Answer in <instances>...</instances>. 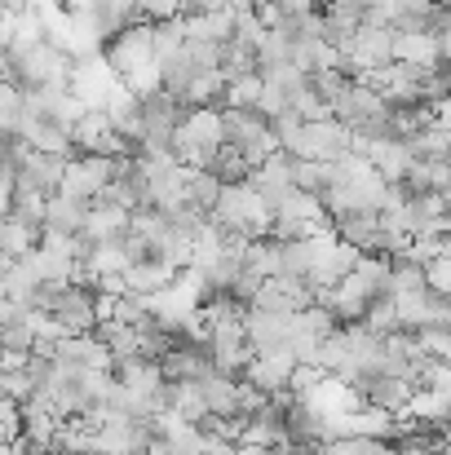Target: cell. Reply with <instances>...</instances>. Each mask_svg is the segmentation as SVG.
<instances>
[{
    "mask_svg": "<svg viewBox=\"0 0 451 455\" xmlns=\"http://www.w3.org/2000/svg\"><path fill=\"white\" fill-rule=\"evenodd\" d=\"M102 58L120 76V84L133 80V76H142V71H155L159 62H155V44H150V22H133L116 40H107L102 44Z\"/></svg>",
    "mask_w": 451,
    "mask_h": 455,
    "instance_id": "5",
    "label": "cell"
},
{
    "mask_svg": "<svg viewBox=\"0 0 451 455\" xmlns=\"http://www.w3.org/2000/svg\"><path fill=\"white\" fill-rule=\"evenodd\" d=\"M120 164H125V155L120 159L116 155H76V159H67V172H62L58 195L80 199V204H93L111 186V177L120 172Z\"/></svg>",
    "mask_w": 451,
    "mask_h": 455,
    "instance_id": "4",
    "label": "cell"
},
{
    "mask_svg": "<svg viewBox=\"0 0 451 455\" xmlns=\"http://www.w3.org/2000/svg\"><path fill=\"white\" fill-rule=\"evenodd\" d=\"M358 398L367 407H381L390 416H407V403H412V385L399 380V376H367L358 385Z\"/></svg>",
    "mask_w": 451,
    "mask_h": 455,
    "instance_id": "14",
    "label": "cell"
},
{
    "mask_svg": "<svg viewBox=\"0 0 451 455\" xmlns=\"http://www.w3.org/2000/svg\"><path fill=\"white\" fill-rule=\"evenodd\" d=\"M314 305V288L305 283V279H284V275H275V279H266L262 288H257V297L248 309H275V314H301V309H310Z\"/></svg>",
    "mask_w": 451,
    "mask_h": 455,
    "instance_id": "9",
    "label": "cell"
},
{
    "mask_svg": "<svg viewBox=\"0 0 451 455\" xmlns=\"http://www.w3.org/2000/svg\"><path fill=\"white\" fill-rule=\"evenodd\" d=\"M394 62H412L425 71H439V36H394Z\"/></svg>",
    "mask_w": 451,
    "mask_h": 455,
    "instance_id": "23",
    "label": "cell"
},
{
    "mask_svg": "<svg viewBox=\"0 0 451 455\" xmlns=\"http://www.w3.org/2000/svg\"><path fill=\"white\" fill-rule=\"evenodd\" d=\"M129 221H133V212H129V208L93 199V204H89V221H85V239H89V243L120 239V235H129Z\"/></svg>",
    "mask_w": 451,
    "mask_h": 455,
    "instance_id": "16",
    "label": "cell"
},
{
    "mask_svg": "<svg viewBox=\"0 0 451 455\" xmlns=\"http://www.w3.org/2000/svg\"><path fill=\"white\" fill-rule=\"evenodd\" d=\"M248 345H253V354H279V349H293V314L248 309Z\"/></svg>",
    "mask_w": 451,
    "mask_h": 455,
    "instance_id": "10",
    "label": "cell"
},
{
    "mask_svg": "<svg viewBox=\"0 0 451 455\" xmlns=\"http://www.w3.org/2000/svg\"><path fill=\"white\" fill-rule=\"evenodd\" d=\"M199 394H204L213 420H235V416H239V380H230V376H221V371H208V376L199 380Z\"/></svg>",
    "mask_w": 451,
    "mask_h": 455,
    "instance_id": "18",
    "label": "cell"
},
{
    "mask_svg": "<svg viewBox=\"0 0 451 455\" xmlns=\"http://www.w3.org/2000/svg\"><path fill=\"white\" fill-rule=\"evenodd\" d=\"M230 9V0H181V18H199V13H221Z\"/></svg>",
    "mask_w": 451,
    "mask_h": 455,
    "instance_id": "33",
    "label": "cell"
},
{
    "mask_svg": "<svg viewBox=\"0 0 451 455\" xmlns=\"http://www.w3.org/2000/svg\"><path fill=\"white\" fill-rule=\"evenodd\" d=\"M262 89L266 80L262 76H248V80H235L221 98V107H235V111H262Z\"/></svg>",
    "mask_w": 451,
    "mask_h": 455,
    "instance_id": "30",
    "label": "cell"
},
{
    "mask_svg": "<svg viewBox=\"0 0 451 455\" xmlns=\"http://www.w3.org/2000/svg\"><path fill=\"white\" fill-rule=\"evenodd\" d=\"M0 455H13V443H0Z\"/></svg>",
    "mask_w": 451,
    "mask_h": 455,
    "instance_id": "34",
    "label": "cell"
},
{
    "mask_svg": "<svg viewBox=\"0 0 451 455\" xmlns=\"http://www.w3.org/2000/svg\"><path fill=\"white\" fill-rule=\"evenodd\" d=\"M248 186H253V195L275 212L284 199H293L297 195V181H293V155H270L266 164H257L253 168V177H248Z\"/></svg>",
    "mask_w": 451,
    "mask_h": 455,
    "instance_id": "7",
    "label": "cell"
},
{
    "mask_svg": "<svg viewBox=\"0 0 451 455\" xmlns=\"http://www.w3.org/2000/svg\"><path fill=\"white\" fill-rule=\"evenodd\" d=\"M40 226H27V221H18V217H4L0 221V257L4 261H22V257H31L36 248H40Z\"/></svg>",
    "mask_w": 451,
    "mask_h": 455,
    "instance_id": "20",
    "label": "cell"
},
{
    "mask_svg": "<svg viewBox=\"0 0 451 455\" xmlns=\"http://www.w3.org/2000/svg\"><path fill=\"white\" fill-rule=\"evenodd\" d=\"M350 84H354V76L341 71V67H332V71H314V76H310V93H314L323 107H336V98H341Z\"/></svg>",
    "mask_w": 451,
    "mask_h": 455,
    "instance_id": "28",
    "label": "cell"
},
{
    "mask_svg": "<svg viewBox=\"0 0 451 455\" xmlns=\"http://www.w3.org/2000/svg\"><path fill=\"white\" fill-rule=\"evenodd\" d=\"M116 89H120V76L107 67V58H102V53L71 62V84H67V93H71L76 102H85L89 111H102V107H107V98H111Z\"/></svg>",
    "mask_w": 451,
    "mask_h": 455,
    "instance_id": "6",
    "label": "cell"
},
{
    "mask_svg": "<svg viewBox=\"0 0 451 455\" xmlns=\"http://www.w3.org/2000/svg\"><path fill=\"white\" fill-rule=\"evenodd\" d=\"M177 279V270L168 266V261H133L129 270H125V283H129V292L133 297H155V292H164L168 283Z\"/></svg>",
    "mask_w": 451,
    "mask_h": 455,
    "instance_id": "19",
    "label": "cell"
},
{
    "mask_svg": "<svg viewBox=\"0 0 451 455\" xmlns=\"http://www.w3.org/2000/svg\"><path fill=\"white\" fill-rule=\"evenodd\" d=\"M284 155L293 159H314V164H336L345 155H354V133L341 120H305L297 133V142Z\"/></svg>",
    "mask_w": 451,
    "mask_h": 455,
    "instance_id": "2",
    "label": "cell"
},
{
    "mask_svg": "<svg viewBox=\"0 0 451 455\" xmlns=\"http://www.w3.org/2000/svg\"><path fill=\"white\" fill-rule=\"evenodd\" d=\"M221 133H226L230 147H239V151L253 159V168L266 164L270 155H279V142H275V133H270V120H266L262 111L221 107Z\"/></svg>",
    "mask_w": 451,
    "mask_h": 455,
    "instance_id": "3",
    "label": "cell"
},
{
    "mask_svg": "<svg viewBox=\"0 0 451 455\" xmlns=\"http://www.w3.org/2000/svg\"><path fill=\"white\" fill-rule=\"evenodd\" d=\"M244 275L257 279V283L275 279V275H279V243H275V239L248 243V248H244Z\"/></svg>",
    "mask_w": 451,
    "mask_h": 455,
    "instance_id": "25",
    "label": "cell"
},
{
    "mask_svg": "<svg viewBox=\"0 0 451 455\" xmlns=\"http://www.w3.org/2000/svg\"><path fill=\"white\" fill-rule=\"evenodd\" d=\"M390 62H394V31L390 27H367L363 22L350 36V44L341 49V71H350L354 80H367Z\"/></svg>",
    "mask_w": 451,
    "mask_h": 455,
    "instance_id": "1",
    "label": "cell"
},
{
    "mask_svg": "<svg viewBox=\"0 0 451 455\" xmlns=\"http://www.w3.org/2000/svg\"><path fill=\"white\" fill-rule=\"evenodd\" d=\"M49 318H58L67 336L93 331V327H98V292H93V288H80V283H67Z\"/></svg>",
    "mask_w": 451,
    "mask_h": 455,
    "instance_id": "8",
    "label": "cell"
},
{
    "mask_svg": "<svg viewBox=\"0 0 451 455\" xmlns=\"http://www.w3.org/2000/svg\"><path fill=\"white\" fill-rule=\"evenodd\" d=\"M332 230H336L341 243L358 248L363 257H381V212H376V208L341 212V217H332Z\"/></svg>",
    "mask_w": 451,
    "mask_h": 455,
    "instance_id": "13",
    "label": "cell"
},
{
    "mask_svg": "<svg viewBox=\"0 0 451 455\" xmlns=\"http://www.w3.org/2000/svg\"><path fill=\"white\" fill-rule=\"evenodd\" d=\"M363 155H367V164H372L390 186H403L407 168L416 164V155H412V147H407L403 138H394V142H376V147H363Z\"/></svg>",
    "mask_w": 451,
    "mask_h": 455,
    "instance_id": "17",
    "label": "cell"
},
{
    "mask_svg": "<svg viewBox=\"0 0 451 455\" xmlns=\"http://www.w3.org/2000/svg\"><path fill=\"white\" fill-rule=\"evenodd\" d=\"M85 221H89V204L67 199V195H49V208H44V230L49 235L80 239L85 235Z\"/></svg>",
    "mask_w": 451,
    "mask_h": 455,
    "instance_id": "15",
    "label": "cell"
},
{
    "mask_svg": "<svg viewBox=\"0 0 451 455\" xmlns=\"http://www.w3.org/2000/svg\"><path fill=\"white\" fill-rule=\"evenodd\" d=\"M0 221H4V217H0Z\"/></svg>",
    "mask_w": 451,
    "mask_h": 455,
    "instance_id": "36",
    "label": "cell"
},
{
    "mask_svg": "<svg viewBox=\"0 0 451 455\" xmlns=\"http://www.w3.org/2000/svg\"><path fill=\"white\" fill-rule=\"evenodd\" d=\"M293 371H297V358L293 349H279V354H253V363L244 367V380L262 394H284L293 385Z\"/></svg>",
    "mask_w": 451,
    "mask_h": 455,
    "instance_id": "11",
    "label": "cell"
},
{
    "mask_svg": "<svg viewBox=\"0 0 451 455\" xmlns=\"http://www.w3.org/2000/svg\"><path fill=\"white\" fill-rule=\"evenodd\" d=\"M407 416L416 425H447L451 420V394L447 389H412Z\"/></svg>",
    "mask_w": 451,
    "mask_h": 455,
    "instance_id": "24",
    "label": "cell"
},
{
    "mask_svg": "<svg viewBox=\"0 0 451 455\" xmlns=\"http://www.w3.org/2000/svg\"><path fill=\"white\" fill-rule=\"evenodd\" d=\"M221 181L213 177V172H190V181H186V208H195L199 217H213V208H217V199H221Z\"/></svg>",
    "mask_w": 451,
    "mask_h": 455,
    "instance_id": "26",
    "label": "cell"
},
{
    "mask_svg": "<svg viewBox=\"0 0 451 455\" xmlns=\"http://www.w3.org/2000/svg\"><path fill=\"white\" fill-rule=\"evenodd\" d=\"M181 31L186 40H204V44H226L235 36V13L221 9V13H199V18H181Z\"/></svg>",
    "mask_w": 451,
    "mask_h": 455,
    "instance_id": "22",
    "label": "cell"
},
{
    "mask_svg": "<svg viewBox=\"0 0 451 455\" xmlns=\"http://www.w3.org/2000/svg\"><path fill=\"white\" fill-rule=\"evenodd\" d=\"M142 22H177L181 18V0H133Z\"/></svg>",
    "mask_w": 451,
    "mask_h": 455,
    "instance_id": "31",
    "label": "cell"
},
{
    "mask_svg": "<svg viewBox=\"0 0 451 455\" xmlns=\"http://www.w3.org/2000/svg\"><path fill=\"white\" fill-rule=\"evenodd\" d=\"M376 116H390V107H385V98H381L372 84H363V80H354V84L336 98V107H332V120H341L345 129H358V124H367V120H376Z\"/></svg>",
    "mask_w": 451,
    "mask_h": 455,
    "instance_id": "12",
    "label": "cell"
},
{
    "mask_svg": "<svg viewBox=\"0 0 451 455\" xmlns=\"http://www.w3.org/2000/svg\"><path fill=\"white\" fill-rule=\"evenodd\" d=\"M262 411H270V394H262L248 380H239V420H257Z\"/></svg>",
    "mask_w": 451,
    "mask_h": 455,
    "instance_id": "32",
    "label": "cell"
},
{
    "mask_svg": "<svg viewBox=\"0 0 451 455\" xmlns=\"http://www.w3.org/2000/svg\"><path fill=\"white\" fill-rule=\"evenodd\" d=\"M447 235H451V217H447Z\"/></svg>",
    "mask_w": 451,
    "mask_h": 455,
    "instance_id": "35",
    "label": "cell"
},
{
    "mask_svg": "<svg viewBox=\"0 0 451 455\" xmlns=\"http://www.w3.org/2000/svg\"><path fill=\"white\" fill-rule=\"evenodd\" d=\"M363 327H367V331H376V336H394V331H403L394 297H376V301L367 305V314H363Z\"/></svg>",
    "mask_w": 451,
    "mask_h": 455,
    "instance_id": "29",
    "label": "cell"
},
{
    "mask_svg": "<svg viewBox=\"0 0 451 455\" xmlns=\"http://www.w3.org/2000/svg\"><path fill=\"white\" fill-rule=\"evenodd\" d=\"M204 172H213L221 186H244V181L253 177V159L239 151V147L221 142V147L213 151V159H208V168H204Z\"/></svg>",
    "mask_w": 451,
    "mask_h": 455,
    "instance_id": "21",
    "label": "cell"
},
{
    "mask_svg": "<svg viewBox=\"0 0 451 455\" xmlns=\"http://www.w3.org/2000/svg\"><path fill=\"white\" fill-rule=\"evenodd\" d=\"M173 416H181L186 425H208L213 416H208V403H204V394H199V380L195 385H173V407H168Z\"/></svg>",
    "mask_w": 451,
    "mask_h": 455,
    "instance_id": "27",
    "label": "cell"
}]
</instances>
